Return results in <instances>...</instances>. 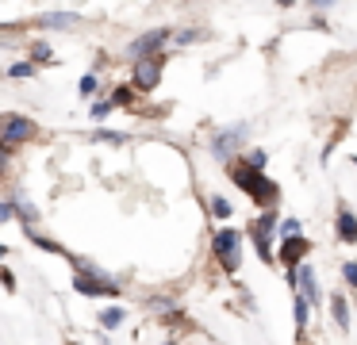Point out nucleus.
Instances as JSON below:
<instances>
[{"label":"nucleus","instance_id":"obj_16","mask_svg":"<svg viewBox=\"0 0 357 345\" xmlns=\"http://www.w3.org/2000/svg\"><path fill=\"white\" fill-rule=\"evenodd\" d=\"M277 238H280V242H288V238H300V222H296V219H284V222H280V230H277Z\"/></svg>","mask_w":357,"mask_h":345},{"label":"nucleus","instance_id":"obj_25","mask_svg":"<svg viewBox=\"0 0 357 345\" xmlns=\"http://www.w3.org/2000/svg\"><path fill=\"white\" fill-rule=\"evenodd\" d=\"M108 112H112V104H104V100L93 104V119H108Z\"/></svg>","mask_w":357,"mask_h":345},{"label":"nucleus","instance_id":"obj_8","mask_svg":"<svg viewBox=\"0 0 357 345\" xmlns=\"http://www.w3.org/2000/svg\"><path fill=\"white\" fill-rule=\"evenodd\" d=\"M158 81H162V54H158V58H142V61H135V84H139L142 92L158 89Z\"/></svg>","mask_w":357,"mask_h":345},{"label":"nucleus","instance_id":"obj_27","mask_svg":"<svg viewBox=\"0 0 357 345\" xmlns=\"http://www.w3.org/2000/svg\"><path fill=\"white\" fill-rule=\"evenodd\" d=\"M277 4H280V8H288V4H296V0H277Z\"/></svg>","mask_w":357,"mask_h":345},{"label":"nucleus","instance_id":"obj_29","mask_svg":"<svg viewBox=\"0 0 357 345\" xmlns=\"http://www.w3.org/2000/svg\"><path fill=\"white\" fill-rule=\"evenodd\" d=\"M165 345H173V342H165Z\"/></svg>","mask_w":357,"mask_h":345},{"label":"nucleus","instance_id":"obj_26","mask_svg":"<svg viewBox=\"0 0 357 345\" xmlns=\"http://www.w3.org/2000/svg\"><path fill=\"white\" fill-rule=\"evenodd\" d=\"M307 4H311V8H331L334 0H307Z\"/></svg>","mask_w":357,"mask_h":345},{"label":"nucleus","instance_id":"obj_12","mask_svg":"<svg viewBox=\"0 0 357 345\" xmlns=\"http://www.w3.org/2000/svg\"><path fill=\"white\" fill-rule=\"evenodd\" d=\"M39 27H77V15L73 12H54V15H43V20H35Z\"/></svg>","mask_w":357,"mask_h":345},{"label":"nucleus","instance_id":"obj_19","mask_svg":"<svg viewBox=\"0 0 357 345\" xmlns=\"http://www.w3.org/2000/svg\"><path fill=\"white\" fill-rule=\"evenodd\" d=\"M211 215H215V219H227V215H231V204H227L223 196H215L211 199Z\"/></svg>","mask_w":357,"mask_h":345},{"label":"nucleus","instance_id":"obj_3","mask_svg":"<svg viewBox=\"0 0 357 345\" xmlns=\"http://www.w3.org/2000/svg\"><path fill=\"white\" fill-rule=\"evenodd\" d=\"M238 250H242V234H238V230L223 227V230H215V234H211V253L219 257V265H223L227 273H234V268H238Z\"/></svg>","mask_w":357,"mask_h":345},{"label":"nucleus","instance_id":"obj_6","mask_svg":"<svg viewBox=\"0 0 357 345\" xmlns=\"http://www.w3.org/2000/svg\"><path fill=\"white\" fill-rule=\"evenodd\" d=\"M169 43V31L165 27H158V31H146V35H139L131 43V58L135 61H142V58H158V50Z\"/></svg>","mask_w":357,"mask_h":345},{"label":"nucleus","instance_id":"obj_14","mask_svg":"<svg viewBox=\"0 0 357 345\" xmlns=\"http://www.w3.org/2000/svg\"><path fill=\"white\" fill-rule=\"evenodd\" d=\"M12 204H16V215H20V219H24V222H27V230H31V222L39 219V211H35V207L27 204V199H16V196H12Z\"/></svg>","mask_w":357,"mask_h":345},{"label":"nucleus","instance_id":"obj_2","mask_svg":"<svg viewBox=\"0 0 357 345\" xmlns=\"http://www.w3.org/2000/svg\"><path fill=\"white\" fill-rule=\"evenodd\" d=\"M73 288H77L81 296H119L116 280H108V276L100 273V265H93V261H77Z\"/></svg>","mask_w":357,"mask_h":345},{"label":"nucleus","instance_id":"obj_28","mask_svg":"<svg viewBox=\"0 0 357 345\" xmlns=\"http://www.w3.org/2000/svg\"><path fill=\"white\" fill-rule=\"evenodd\" d=\"M354 165H357V158H354Z\"/></svg>","mask_w":357,"mask_h":345},{"label":"nucleus","instance_id":"obj_10","mask_svg":"<svg viewBox=\"0 0 357 345\" xmlns=\"http://www.w3.org/2000/svg\"><path fill=\"white\" fill-rule=\"evenodd\" d=\"M338 238L342 242H357V215L349 207H338Z\"/></svg>","mask_w":357,"mask_h":345},{"label":"nucleus","instance_id":"obj_5","mask_svg":"<svg viewBox=\"0 0 357 345\" xmlns=\"http://www.w3.org/2000/svg\"><path fill=\"white\" fill-rule=\"evenodd\" d=\"M307 253H311V242H307V234H300V238H288V242H280L277 261H280V265H288V273H296V268L307 261Z\"/></svg>","mask_w":357,"mask_h":345},{"label":"nucleus","instance_id":"obj_24","mask_svg":"<svg viewBox=\"0 0 357 345\" xmlns=\"http://www.w3.org/2000/svg\"><path fill=\"white\" fill-rule=\"evenodd\" d=\"M246 165H250V169H261V165H265V153H261V150H250Z\"/></svg>","mask_w":357,"mask_h":345},{"label":"nucleus","instance_id":"obj_22","mask_svg":"<svg viewBox=\"0 0 357 345\" xmlns=\"http://www.w3.org/2000/svg\"><path fill=\"white\" fill-rule=\"evenodd\" d=\"M208 31H177V43L185 46V43H196V38H204Z\"/></svg>","mask_w":357,"mask_h":345},{"label":"nucleus","instance_id":"obj_4","mask_svg":"<svg viewBox=\"0 0 357 345\" xmlns=\"http://www.w3.org/2000/svg\"><path fill=\"white\" fill-rule=\"evenodd\" d=\"M277 211H265L261 219L250 227V238H254V250L261 261H273V234H277Z\"/></svg>","mask_w":357,"mask_h":345},{"label":"nucleus","instance_id":"obj_21","mask_svg":"<svg viewBox=\"0 0 357 345\" xmlns=\"http://www.w3.org/2000/svg\"><path fill=\"white\" fill-rule=\"evenodd\" d=\"M31 58L35 61H50V46L47 43H31Z\"/></svg>","mask_w":357,"mask_h":345},{"label":"nucleus","instance_id":"obj_20","mask_svg":"<svg viewBox=\"0 0 357 345\" xmlns=\"http://www.w3.org/2000/svg\"><path fill=\"white\" fill-rule=\"evenodd\" d=\"M342 276H346L349 288H357V261H346V265H342Z\"/></svg>","mask_w":357,"mask_h":345},{"label":"nucleus","instance_id":"obj_15","mask_svg":"<svg viewBox=\"0 0 357 345\" xmlns=\"http://www.w3.org/2000/svg\"><path fill=\"white\" fill-rule=\"evenodd\" d=\"M119 322H123V307H108V311H100V326L104 330H116Z\"/></svg>","mask_w":357,"mask_h":345},{"label":"nucleus","instance_id":"obj_11","mask_svg":"<svg viewBox=\"0 0 357 345\" xmlns=\"http://www.w3.org/2000/svg\"><path fill=\"white\" fill-rule=\"evenodd\" d=\"M331 319H334L338 330H349V303H346V296H338V291L331 296Z\"/></svg>","mask_w":357,"mask_h":345},{"label":"nucleus","instance_id":"obj_18","mask_svg":"<svg viewBox=\"0 0 357 345\" xmlns=\"http://www.w3.org/2000/svg\"><path fill=\"white\" fill-rule=\"evenodd\" d=\"M8 77H35V61H16L8 69Z\"/></svg>","mask_w":357,"mask_h":345},{"label":"nucleus","instance_id":"obj_17","mask_svg":"<svg viewBox=\"0 0 357 345\" xmlns=\"http://www.w3.org/2000/svg\"><path fill=\"white\" fill-rule=\"evenodd\" d=\"M96 84H100V81H96V73H85V77H81V84H77V92H81V96H93Z\"/></svg>","mask_w":357,"mask_h":345},{"label":"nucleus","instance_id":"obj_1","mask_svg":"<svg viewBox=\"0 0 357 345\" xmlns=\"http://www.w3.org/2000/svg\"><path fill=\"white\" fill-rule=\"evenodd\" d=\"M231 181L238 184V188L246 192L254 204H265L269 211H273V204L280 199V188H277V184H273L269 176L261 173V169H250L246 161H231Z\"/></svg>","mask_w":357,"mask_h":345},{"label":"nucleus","instance_id":"obj_13","mask_svg":"<svg viewBox=\"0 0 357 345\" xmlns=\"http://www.w3.org/2000/svg\"><path fill=\"white\" fill-rule=\"evenodd\" d=\"M292 307H296V330L303 334V330H307V307H311V303L300 296V291H296V296H292Z\"/></svg>","mask_w":357,"mask_h":345},{"label":"nucleus","instance_id":"obj_7","mask_svg":"<svg viewBox=\"0 0 357 345\" xmlns=\"http://www.w3.org/2000/svg\"><path fill=\"white\" fill-rule=\"evenodd\" d=\"M35 135V123L24 119V115H8L4 119V150H16L20 142H31Z\"/></svg>","mask_w":357,"mask_h":345},{"label":"nucleus","instance_id":"obj_9","mask_svg":"<svg viewBox=\"0 0 357 345\" xmlns=\"http://www.w3.org/2000/svg\"><path fill=\"white\" fill-rule=\"evenodd\" d=\"M238 138H246V127H234V130H223V135H215V142H211V153L215 158H231V150L238 146Z\"/></svg>","mask_w":357,"mask_h":345},{"label":"nucleus","instance_id":"obj_23","mask_svg":"<svg viewBox=\"0 0 357 345\" xmlns=\"http://www.w3.org/2000/svg\"><path fill=\"white\" fill-rule=\"evenodd\" d=\"M96 142H112V146H119V142H127L123 135H116V130H100V135H96Z\"/></svg>","mask_w":357,"mask_h":345}]
</instances>
